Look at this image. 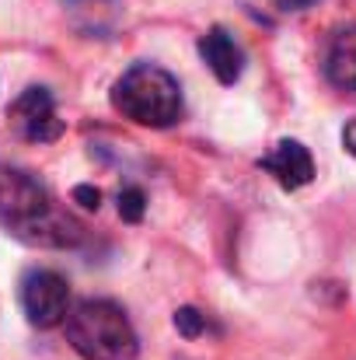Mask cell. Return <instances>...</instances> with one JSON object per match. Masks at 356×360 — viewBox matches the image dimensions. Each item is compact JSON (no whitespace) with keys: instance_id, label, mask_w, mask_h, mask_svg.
Instances as JSON below:
<instances>
[{"instance_id":"cell-6","label":"cell","mask_w":356,"mask_h":360,"mask_svg":"<svg viewBox=\"0 0 356 360\" xmlns=\"http://www.w3.org/2000/svg\"><path fill=\"white\" fill-rule=\"evenodd\" d=\"M262 168L283 186V189H301L315 179V161H311V150L297 140H279L265 158H262Z\"/></svg>"},{"instance_id":"cell-4","label":"cell","mask_w":356,"mask_h":360,"mask_svg":"<svg viewBox=\"0 0 356 360\" xmlns=\"http://www.w3.org/2000/svg\"><path fill=\"white\" fill-rule=\"evenodd\" d=\"M21 308H25L28 322L39 329H53V326L67 322V315H70L67 280L53 269H32L21 280Z\"/></svg>"},{"instance_id":"cell-11","label":"cell","mask_w":356,"mask_h":360,"mask_svg":"<svg viewBox=\"0 0 356 360\" xmlns=\"http://www.w3.org/2000/svg\"><path fill=\"white\" fill-rule=\"evenodd\" d=\"M74 200H81V207H88V210H98L102 193H98V189H91V186H77V189H74Z\"/></svg>"},{"instance_id":"cell-13","label":"cell","mask_w":356,"mask_h":360,"mask_svg":"<svg viewBox=\"0 0 356 360\" xmlns=\"http://www.w3.org/2000/svg\"><path fill=\"white\" fill-rule=\"evenodd\" d=\"M276 7H283V11H304V7H311V4H318V0H272Z\"/></svg>"},{"instance_id":"cell-12","label":"cell","mask_w":356,"mask_h":360,"mask_svg":"<svg viewBox=\"0 0 356 360\" xmlns=\"http://www.w3.org/2000/svg\"><path fill=\"white\" fill-rule=\"evenodd\" d=\"M343 143H346V150L356 158V120L346 122V129H343Z\"/></svg>"},{"instance_id":"cell-9","label":"cell","mask_w":356,"mask_h":360,"mask_svg":"<svg viewBox=\"0 0 356 360\" xmlns=\"http://www.w3.org/2000/svg\"><path fill=\"white\" fill-rule=\"evenodd\" d=\"M143 210H147L143 189H140V186H126V189L119 193V214H122V221L136 224V221H143Z\"/></svg>"},{"instance_id":"cell-10","label":"cell","mask_w":356,"mask_h":360,"mask_svg":"<svg viewBox=\"0 0 356 360\" xmlns=\"http://www.w3.org/2000/svg\"><path fill=\"white\" fill-rule=\"evenodd\" d=\"M175 329L192 340V336L206 333V315H199L196 308H178V311H175Z\"/></svg>"},{"instance_id":"cell-5","label":"cell","mask_w":356,"mask_h":360,"mask_svg":"<svg viewBox=\"0 0 356 360\" xmlns=\"http://www.w3.org/2000/svg\"><path fill=\"white\" fill-rule=\"evenodd\" d=\"M11 126L28 143H49L63 133V120L56 116V102L49 88H25L11 105Z\"/></svg>"},{"instance_id":"cell-1","label":"cell","mask_w":356,"mask_h":360,"mask_svg":"<svg viewBox=\"0 0 356 360\" xmlns=\"http://www.w3.org/2000/svg\"><path fill=\"white\" fill-rule=\"evenodd\" d=\"M67 340L84 360H136L140 340L116 301L88 297L67 315Z\"/></svg>"},{"instance_id":"cell-2","label":"cell","mask_w":356,"mask_h":360,"mask_svg":"<svg viewBox=\"0 0 356 360\" xmlns=\"http://www.w3.org/2000/svg\"><path fill=\"white\" fill-rule=\"evenodd\" d=\"M112 105L126 120L164 129L182 116V88L157 63H133L112 84Z\"/></svg>"},{"instance_id":"cell-8","label":"cell","mask_w":356,"mask_h":360,"mask_svg":"<svg viewBox=\"0 0 356 360\" xmlns=\"http://www.w3.org/2000/svg\"><path fill=\"white\" fill-rule=\"evenodd\" d=\"M325 77L339 91H356V25L332 32L325 46Z\"/></svg>"},{"instance_id":"cell-3","label":"cell","mask_w":356,"mask_h":360,"mask_svg":"<svg viewBox=\"0 0 356 360\" xmlns=\"http://www.w3.org/2000/svg\"><path fill=\"white\" fill-rule=\"evenodd\" d=\"M49 214H53V203H49L46 186L21 168L0 165V224L32 238L35 228Z\"/></svg>"},{"instance_id":"cell-7","label":"cell","mask_w":356,"mask_h":360,"mask_svg":"<svg viewBox=\"0 0 356 360\" xmlns=\"http://www.w3.org/2000/svg\"><path fill=\"white\" fill-rule=\"evenodd\" d=\"M199 56L206 60V67L213 70V77H217L220 84H235L237 77H241V70H244V53H241V46L235 42V35L224 32L220 25L210 28V32L199 39Z\"/></svg>"}]
</instances>
